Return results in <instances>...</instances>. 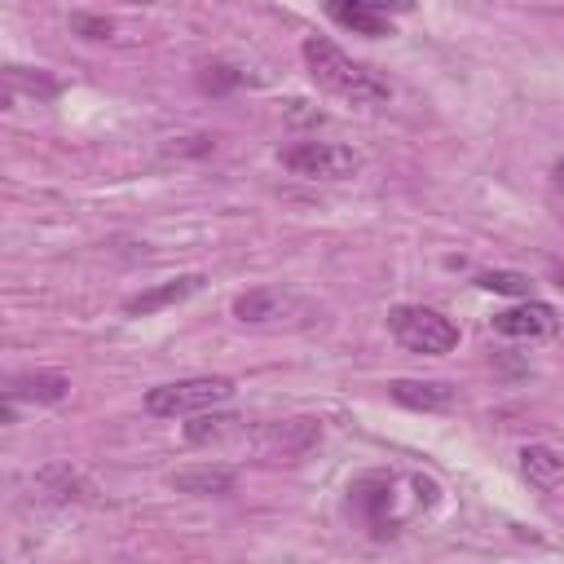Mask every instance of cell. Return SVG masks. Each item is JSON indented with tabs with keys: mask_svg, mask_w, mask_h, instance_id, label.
Returning <instances> with one entry per match:
<instances>
[{
	"mask_svg": "<svg viewBox=\"0 0 564 564\" xmlns=\"http://www.w3.org/2000/svg\"><path fill=\"white\" fill-rule=\"evenodd\" d=\"M300 53H304V66H308L313 84L335 93V97H344V101H352V106H379V101L392 97V88H388V79L379 70L352 62L344 48H335L322 35H308L300 44Z\"/></svg>",
	"mask_w": 564,
	"mask_h": 564,
	"instance_id": "6da1fadb",
	"label": "cell"
},
{
	"mask_svg": "<svg viewBox=\"0 0 564 564\" xmlns=\"http://www.w3.org/2000/svg\"><path fill=\"white\" fill-rule=\"evenodd\" d=\"M414 476H401V471H370L357 480V507L366 516V524L375 533H397L410 516H419L423 507H432L436 498V485L432 480H419L410 485Z\"/></svg>",
	"mask_w": 564,
	"mask_h": 564,
	"instance_id": "7a4b0ae2",
	"label": "cell"
},
{
	"mask_svg": "<svg viewBox=\"0 0 564 564\" xmlns=\"http://www.w3.org/2000/svg\"><path fill=\"white\" fill-rule=\"evenodd\" d=\"M234 397V379L225 375H198V379H176V383H159L145 392V410L159 419H176V414H203L216 410Z\"/></svg>",
	"mask_w": 564,
	"mask_h": 564,
	"instance_id": "3957f363",
	"label": "cell"
},
{
	"mask_svg": "<svg viewBox=\"0 0 564 564\" xmlns=\"http://www.w3.org/2000/svg\"><path fill=\"white\" fill-rule=\"evenodd\" d=\"M388 330H392L397 344L410 348V352L441 357V352L458 348V326H454L445 313L427 308V304H397V308L388 313Z\"/></svg>",
	"mask_w": 564,
	"mask_h": 564,
	"instance_id": "277c9868",
	"label": "cell"
},
{
	"mask_svg": "<svg viewBox=\"0 0 564 564\" xmlns=\"http://www.w3.org/2000/svg\"><path fill=\"white\" fill-rule=\"evenodd\" d=\"M278 159H282L286 172L308 176V181H344V176H352L361 167V159L339 141H295Z\"/></svg>",
	"mask_w": 564,
	"mask_h": 564,
	"instance_id": "5b68a950",
	"label": "cell"
},
{
	"mask_svg": "<svg viewBox=\"0 0 564 564\" xmlns=\"http://www.w3.org/2000/svg\"><path fill=\"white\" fill-rule=\"evenodd\" d=\"M322 9L344 31L379 40V35H392L388 13H405V9H414V0H322Z\"/></svg>",
	"mask_w": 564,
	"mask_h": 564,
	"instance_id": "8992f818",
	"label": "cell"
},
{
	"mask_svg": "<svg viewBox=\"0 0 564 564\" xmlns=\"http://www.w3.org/2000/svg\"><path fill=\"white\" fill-rule=\"evenodd\" d=\"M555 326H560L555 308L542 304V300H529V295H524V304L502 308L494 317V330L498 335H511V339H546V335H555Z\"/></svg>",
	"mask_w": 564,
	"mask_h": 564,
	"instance_id": "52a82bcc",
	"label": "cell"
},
{
	"mask_svg": "<svg viewBox=\"0 0 564 564\" xmlns=\"http://www.w3.org/2000/svg\"><path fill=\"white\" fill-rule=\"evenodd\" d=\"M203 282H207L203 273H181V278H167V282H159V286H150V291H137V295H128V300H123V313H128V317H145V313H159V308H167V304H181L185 295H194Z\"/></svg>",
	"mask_w": 564,
	"mask_h": 564,
	"instance_id": "ba28073f",
	"label": "cell"
},
{
	"mask_svg": "<svg viewBox=\"0 0 564 564\" xmlns=\"http://www.w3.org/2000/svg\"><path fill=\"white\" fill-rule=\"evenodd\" d=\"M70 392V379L62 370H26V375H13L4 397L18 405V401H35V405H53Z\"/></svg>",
	"mask_w": 564,
	"mask_h": 564,
	"instance_id": "9c48e42d",
	"label": "cell"
},
{
	"mask_svg": "<svg viewBox=\"0 0 564 564\" xmlns=\"http://www.w3.org/2000/svg\"><path fill=\"white\" fill-rule=\"evenodd\" d=\"M388 392H392L397 405H405V410H423V414H432V410H449V405H454V388H449V383H436V379H392Z\"/></svg>",
	"mask_w": 564,
	"mask_h": 564,
	"instance_id": "30bf717a",
	"label": "cell"
},
{
	"mask_svg": "<svg viewBox=\"0 0 564 564\" xmlns=\"http://www.w3.org/2000/svg\"><path fill=\"white\" fill-rule=\"evenodd\" d=\"M167 485L176 489V494H194V498H220V494H229L234 489V471L229 467H185V471H172L167 476Z\"/></svg>",
	"mask_w": 564,
	"mask_h": 564,
	"instance_id": "8fae6325",
	"label": "cell"
},
{
	"mask_svg": "<svg viewBox=\"0 0 564 564\" xmlns=\"http://www.w3.org/2000/svg\"><path fill=\"white\" fill-rule=\"evenodd\" d=\"M291 308V295L282 291V286H256V291H247V295H238L234 300V317L238 322H273V317H282Z\"/></svg>",
	"mask_w": 564,
	"mask_h": 564,
	"instance_id": "7c38bea8",
	"label": "cell"
},
{
	"mask_svg": "<svg viewBox=\"0 0 564 564\" xmlns=\"http://www.w3.org/2000/svg\"><path fill=\"white\" fill-rule=\"evenodd\" d=\"M520 471H524L529 485L551 489V485L564 476V458H560L551 445H524V449H520Z\"/></svg>",
	"mask_w": 564,
	"mask_h": 564,
	"instance_id": "4fadbf2b",
	"label": "cell"
},
{
	"mask_svg": "<svg viewBox=\"0 0 564 564\" xmlns=\"http://www.w3.org/2000/svg\"><path fill=\"white\" fill-rule=\"evenodd\" d=\"M4 84H9V93H26V97H57L62 93V84L53 79V75H44V70H26V66H4Z\"/></svg>",
	"mask_w": 564,
	"mask_h": 564,
	"instance_id": "5bb4252c",
	"label": "cell"
},
{
	"mask_svg": "<svg viewBox=\"0 0 564 564\" xmlns=\"http://www.w3.org/2000/svg\"><path fill=\"white\" fill-rule=\"evenodd\" d=\"M317 436H322V432H317L313 419H286L282 427H269V441L282 445V454H300V449H308Z\"/></svg>",
	"mask_w": 564,
	"mask_h": 564,
	"instance_id": "9a60e30c",
	"label": "cell"
},
{
	"mask_svg": "<svg viewBox=\"0 0 564 564\" xmlns=\"http://www.w3.org/2000/svg\"><path fill=\"white\" fill-rule=\"evenodd\" d=\"M480 291H494V295H529V273H516V269H489L476 278Z\"/></svg>",
	"mask_w": 564,
	"mask_h": 564,
	"instance_id": "2e32d148",
	"label": "cell"
},
{
	"mask_svg": "<svg viewBox=\"0 0 564 564\" xmlns=\"http://www.w3.org/2000/svg\"><path fill=\"white\" fill-rule=\"evenodd\" d=\"M234 423H242V419H234V414H198L194 423H185V441L189 445H207V441H220Z\"/></svg>",
	"mask_w": 564,
	"mask_h": 564,
	"instance_id": "e0dca14e",
	"label": "cell"
},
{
	"mask_svg": "<svg viewBox=\"0 0 564 564\" xmlns=\"http://www.w3.org/2000/svg\"><path fill=\"white\" fill-rule=\"evenodd\" d=\"M198 79H203V88H207V93H229L242 75H238L234 66H225V62H207V66L198 70Z\"/></svg>",
	"mask_w": 564,
	"mask_h": 564,
	"instance_id": "ac0fdd59",
	"label": "cell"
},
{
	"mask_svg": "<svg viewBox=\"0 0 564 564\" xmlns=\"http://www.w3.org/2000/svg\"><path fill=\"white\" fill-rule=\"evenodd\" d=\"M70 31H79L84 40H110L115 35V26L106 18H93V13H75L70 18Z\"/></svg>",
	"mask_w": 564,
	"mask_h": 564,
	"instance_id": "d6986e66",
	"label": "cell"
},
{
	"mask_svg": "<svg viewBox=\"0 0 564 564\" xmlns=\"http://www.w3.org/2000/svg\"><path fill=\"white\" fill-rule=\"evenodd\" d=\"M555 185H560V189H564V159H560V163H555Z\"/></svg>",
	"mask_w": 564,
	"mask_h": 564,
	"instance_id": "ffe728a7",
	"label": "cell"
}]
</instances>
